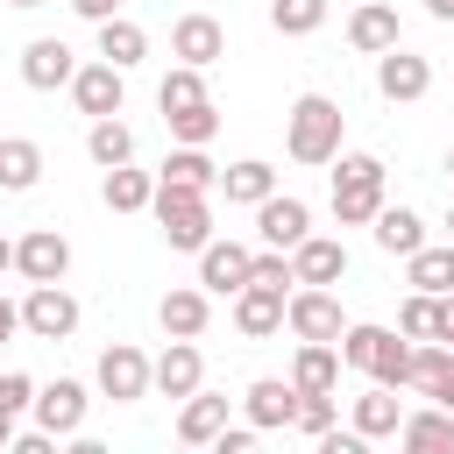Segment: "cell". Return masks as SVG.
Returning <instances> with one entry per match:
<instances>
[{"mask_svg": "<svg viewBox=\"0 0 454 454\" xmlns=\"http://www.w3.org/2000/svg\"><path fill=\"white\" fill-rule=\"evenodd\" d=\"M99 199H106L114 213H149V199H156V170H135V156H128V163H114V170H106Z\"/></svg>", "mask_w": 454, "mask_h": 454, "instance_id": "obj_25", "label": "cell"}, {"mask_svg": "<svg viewBox=\"0 0 454 454\" xmlns=\"http://www.w3.org/2000/svg\"><path fill=\"white\" fill-rule=\"evenodd\" d=\"M14 333H21V305H14V298H0V348H7Z\"/></svg>", "mask_w": 454, "mask_h": 454, "instance_id": "obj_42", "label": "cell"}, {"mask_svg": "<svg viewBox=\"0 0 454 454\" xmlns=\"http://www.w3.org/2000/svg\"><path fill=\"white\" fill-rule=\"evenodd\" d=\"M305 234H312V206H305V199L270 192V199L255 206V241H262V248H298Z\"/></svg>", "mask_w": 454, "mask_h": 454, "instance_id": "obj_8", "label": "cell"}, {"mask_svg": "<svg viewBox=\"0 0 454 454\" xmlns=\"http://www.w3.org/2000/svg\"><path fill=\"white\" fill-rule=\"evenodd\" d=\"M241 404H248V426H255V433H277V426H291L298 390H291V376H255Z\"/></svg>", "mask_w": 454, "mask_h": 454, "instance_id": "obj_20", "label": "cell"}, {"mask_svg": "<svg viewBox=\"0 0 454 454\" xmlns=\"http://www.w3.org/2000/svg\"><path fill=\"white\" fill-rule=\"evenodd\" d=\"M447 227H454V213H447Z\"/></svg>", "mask_w": 454, "mask_h": 454, "instance_id": "obj_48", "label": "cell"}, {"mask_svg": "<svg viewBox=\"0 0 454 454\" xmlns=\"http://www.w3.org/2000/svg\"><path fill=\"white\" fill-rule=\"evenodd\" d=\"M220 426H227V397H213V390L199 383V390L184 397V411H177V440H184V447H213Z\"/></svg>", "mask_w": 454, "mask_h": 454, "instance_id": "obj_26", "label": "cell"}, {"mask_svg": "<svg viewBox=\"0 0 454 454\" xmlns=\"http://www.w3.org/2000/svg\"><path fill=\"white\" fill-rule=\"evenodd\" d=\"M28 411H35V426H43V433L71 440V433L85 426V383L57 376V383H43V390H35V404H28Z\"/></svg>", "mask_w": 454, "mask_h": 454, "instance_id": "obj_15", "label": "cell"}, {"mask_svg": "<svg viewBox=\"0 0 454 454\" xmlns=\"http://www.w3.org/2000/svg\"><path fill=\"white\" fill-rule=\"evenodd\" d=\"M206 383V355L192 348V340H170L156 362H149V390H163V397H192Z\"/></svg>", "mask_w": 454, "mask_h": 454, "instance_id": "obj_18", "label": "cell"}, {"mask_svg": "<svg viewBox=\"0 0 454 454\" xmlns=\"http://www.w3.org/2000/svg\"><path fill=\"white\" fill-rule=\"evenodd\" d=\"M163 128H170V142H192V149H206V142L220 135V106H213V99H199V106H177V114H163Z\"/></svg>", "mask_w": 454, "mask_h": 454, "instance_id": "obj_34", "label": "cell"}, {"mask_svg": "<svg viewBox=\"0 0 454 454\" xmlns=\"http://www.w3.org/2000/svg\"><path fill=\"white\" fill-rule=\"evenodd\" d=\"M284 298H291V291L241 284V291H234V326H241V340H270V333H284Z\"/></svg>", "mask_w": 454, "mask_h": 454, "instance_id": "obj_17", "label": "cell"}, {"mask_svg": "<svg viewBox=\"0 0 454 454\" xmlns=\"http://www.w3.org/2000/svg\"><path fill=\"white\" fill-rule=\"evenodd\" d=\"M28 404H35V383H28L21 369H0V411H14V419H21Z\"/></svg>", "mask_w": 454, "mask_h": 454, "instance_id": "obj_38", "label": "cell"}, {"mask_svg": "<svg viewBox=\"0 0 454 454\" xmlns=\"http://www.w3.org/2000/svg\"><path fill=\"white\" fill-rule=\"evenodd\" d=\"M43 184V149L28 135H7L0 142V192H35Z\"/></svg>", "mask_w": 454, "mask_h": 454, "instance_id": "obj_30", "label": "cell"}, {"mask_svg": "<svg viewBox=\"0 0 454 454\" xmlns=\"http://www.w3.org/2000/svg\"><path fill=\"white\" fill-rule=\"evenodd\" d=\"M7 7H50V0H7Z\"/></svg>", "mask_w": 454, "mask_h": 454, "instance_id": "obj_47", "label": "cell"}, {"mask_svg": "<svg viewBox=\"0 0 454 454\" xmlns=\"http://www.w3.org/2000/svg\"><path fill=\"white\" fill-rule=\"evenodd\" d=\"M397 447H411V454H454V411H440V404L404 411L397 419Z\"/></svg>", "mask_w": 454, "mask_h": 454, "instance_id": "obj_23", "label": "cell"}, {"mask_svg": "<svg viewBox=\"0 0 454 454\" xmlns=\"http://www.w3.org/2000/svg\"><path fill=\"white\" fill-rule=\"evenodd\" d=\"M71 99H78V114L106 121V114H121V99H128V71H114L106 57H99V64H78V71H71Z\"/></svg>", "mask_w": 454, "mask_h": 454, "instance_id": "obj_10", "label": "cell"}, {"mask_svg": "<svg viewBox=\"0 0 454 454\" xmlns=\"http://www.w3.org/2000/svg\"><path fill=\"white\" fill-rule=\"evenodd\" d=\"M85 156H92L99 170H114V163H128V156H135V128H128L121 114H106V121H92V128H85Z\"/></svg>", "mask_w": 454, "mask_h": 454, "instance_id": "obj_31", "label": "cell"}, {"mask_svg": "<svg viewBox=\"0 0 454 454\" xmlns=\"http://www.w3.org/2000/svg\"><path fill=\"white\" fill-rule=\"evenodd\" d=\"M291 390H340V348H333V340H298V355H291Z\"/></svg>", "mask_w": 454, "mask_h": 454, "instance_id": "obj_24", "label": "cell"}, {"mask_svg": "<svg viewBox=\"0 0 454 454\" xmlns=\"http://www.w3.org/2000/svg\"><path fill=\"white\" fill-rule=\"evenodd\" d=\"M170 57L206 71V64H220V57H227V28H220L213 14H177V21H170Z\"/></svg>", "mask_w": 454, "mask_h": 454, "instance_id": "obj_13", "label": "cell"}, {"mask_svg": "<svg viewBox=\"0 0 454 454\" xmlns=\"http://www.w3.org/2000/svg\"><path fill=\"white\" fill-rule=\"evenodd\" d=\"M404 277H411V291H433V298H447V291H454V241H447V248L419 241V248L404 255Z\"/></svg>", "mask_w": 454, "mask_h": 454, "instance_id": "obj_28", "label": "cell"}, {"mask_svg": "<svg viewBox=\"0 0 454 454\" xmlns=\"http://www.w3.org/2000/svg\"><path fill=\"white\" fill-rule=\"evenodd\" d=\"M7 270H14V241L0 234V277H7Z\"/></svg>", "mask_w": 454, "mask_h": 454, "instance_id": "obj_46", "label": "cell"}, {"mask_svg": "<svg viewBox=\"0 0 454 454\" xmlns=\"http://www.w3.org/2000/svg\"><path fill=\"white\" fill-rule=\"evenodd\" d=\"M440 340H447V348H454V291H447V298H440Z\"/></svg>", "mask_w": 454, "mask_h": 454, "instance_id": "obj_43", "label": "cell"}, {"mask_svg": "<svg viewBox=\"0 0 454 454\" xmlns=\"http://www.w3.org/2000/svg\"><path fill=\"white\" fill-rule=\"evenodd\" d=\"M99 57H106L114 71H135V64L149 57V35H142V21H128V14H106V21H99Z\"/></svg>", "mask_w": 454, "mask_h": 454, "instance_id": "obj_27", "label": "cell"}, {"mask_svg": "<svg viewBox=\"0 0 454 454\" xmlns=\"http://www.w3.org/2000/svg\"><path fill=\"white\" fill-rule=\"evenodd\" d=\"M340 170H333V220L340 227H369L376 220V206H383V156H333Z\"/></svg>", "mask_w": 454, "mask_h": 454, "instance_id": "obj_4", "label": "cell"}, {"mask_svg": "<svg viewBox=\"0 0 454 454\" xmlns=\"http://www.w3.org/2000/svg\"><path fill=\"white\" fill-rule=\"evenodd\" d=\"M291 277H298V284H340V277H348V248H340L333 234H305V241L291 248Z\"/></svg>", "mask_w": 454, "mask_h": 454, "instance_id": "obj_19", "label": "cell"}, {"mask_svg": "<svg viewBox=\"0 0 454 454\" xmlns=\"http://www.w3.org/2000/svg\"><path fill=\"white\" fill-rule=\"evenodd\" d=\"M163 184H192V192H213L220 184V170H213V156L206 149H192V142H177L170 156H163V170H156Z\"/></svg>", "mask_w": 454, "mask_h": 454, "instance_id": "obj_33", "label": "cell"}, {"mask_svg": "<svg viewBox=\"0 0 454 454\" xmlns=\"http://www.w3.org/2000/svg\"><path fill=\"white\" fill-rule=\"evenodd\" d=\"M284 326H291L298 340H340V326H348V312H340V298H333V284H298V291L284 298Z\"/></svg>", "mask_w": 454, "mask_h": 454, "instance_id": "obj_5", "label": "cell"}, {"mask_svg": "<svg viewBox=\"0 0 454 454\" xmlns=\"http://www.w3.org/2000/svg\"><path fill=\"white\" fill-rule=\"evenodd\" d=\"M340 135H348V114H340L326 92L291 99V114H284V149H291V163H333V156H340Z\"/></svg>", "mask_w": 454, "mask_h": 454, "instance_id": "obj_1", "label": "cell"}, {"mask_svg": "<svg viewBox=\"0 0 454 454\" xmlns=\"http://www.w3.org/2000/svg\"><path fill=\"white\" fill-rule=\"evenodd\" d=\"M199 99H206V71H199V64H170L163 85H156V106L177 114V106H199Z\"/></svg>", "mask_w": 454, "mask_h": 454, "instance_id": "obj_35", "label": "cell"}, {"mask_svg": "<svg viewBox=\"0 0 454 454\" xmlns=\"http://www.w3.org/2000/svg\"><path fill=\"white\" fill-rule=\"evenodd\" d=\"M333 348H340V369H362L369 383H390V390H404V362H411V340H404V333H390V326H369V319H348Z\"/></svg>", "mask_w": 454, "mask_h": 454, "instance_id": "obj_2", "label": "cell"}, {"mask_svg": "<svg viewBox=\"0 0 454 454\" xmlns=\"http://www.w3.org/2000/svg\"><path fill=\"white\" fill-rule=\"evenodd\" d=\"M447 170H454V156H447Z\"/></svg>", "mask_w": 454, "mask_h": 454, "instance_id": "obj_49", "label": "cell"}, {"mask_svg": "<svg viewBox=\"0 0 454 454\" xmlns=\"http://www.w3.org/2000/svg\"><path fill=\"white\" fill-rule=\"evenodd\" d=\"M376 92H383L390 106H411V99H426V92H433V64H426V57H411V50L397 43V50H383V57H376Z\"/></svg>", "mask_w": 454, "mask_h": 454, "instance_id": "obj_7", "label": "cell"}, {"mask_svg": "<svg viewBox=\"0 0 454 454\" xmlns=\"http://www.w3.org/2000/svg\"><path fill=\"white\" fill-rule=\"evenodd\" d=\"M248 262H255L248 241H220V234H213V241L199 248V284H206L213 298H234V291L248 284Z\"/></svg>", "mask_w": 454, "mask_h": 454, "instance_id": "obj_11", "label": "cell"}, {"mask_svg": "<svg viewBox=\"0 0 454 454\" xmlns=\"http://www.w3.org/2000/svg\"><path fill=\"white\" fill-rule=\"evenodd\" d=\"M71 71H78V57H71L64 35H35V43L21 50V85H28V92H57V85H71Z\"/></svg>", "mask_w": 454, "mask_h": 454, "instance_id": "obj_14", "label": "cell"}, {"mask_svg": "<svg viewBox=\"0 0 454 454\" xmlns=\"http://www.w3.org/2000/svg\"><path fill=\"white\" fill-rule=\"evenodd\" d=\"M397 419H404V397H397L390 383H369V390L355 397V411H348V426H355L362 440H397Z\"/></svg>", "mask_w": 454, "mask_h": 454, "instance_id": "obj_21", "label": "cell"}, {"mask_svg": "<svg viewBox=\"0 0 454 454\" xmlns=\"http://www.w3.org/2000/svg\"><path fill=\"white\" fill-rule=\"evenodd\" d=\"M71 14H78V21H92V28H99V21H106V14H121V0H71Z\"/></svg>", "mask_w": 454, "mask_h": 454, "instance_id": "obj_41", "label": "cell"}, {"mask_svg": "<svg viewBox=\"0 0 454 454\" xmlns=\"http://www.w3.org/2000/svg\"><path fill=\"white\" fill-rule=\"evenodd\" d=\"M149 213H156V227H163L170 248H192V255H199V248L213 241V206H206V192H192V184H163V177H156Z\"/></svg>", "mask_w": 454, "mask_h": 454, "instance_id": "obj_3", "label": "cell"}, {"mask_svg": "<svg viewBox=\"0 0 454 454\" xmlns=\"http://www.w3.org/2000/svg\"><path fill=\"white\" fill-rule=\"evenodd\" d=\"M397 333L404 340H440V298L433 291H411L404 312H397Z\"/></svg>", "mask_w": 454, "mask_h": 454, "instance_id": "obj_36", "label": "cell"}, {"mask_svg": "<svg viewBox=\"0 0 454 454\" xmlns=\"http://www.w3.org/2000/svg\"><path fill=\"white\" fill-rule=\"evenodd\" d=\"M369 227H376V248H383V255H411V248L426 241V220H419L411 206H376Z\"/></svg>", "mask_w": 454, "mask_h": 454, "instance_id": "obj_29", "label": "cell"}, {"mask_svg": "<svg viewBox=\"0 0 454 454\" xmlns=\"http://www.w3.org/2000/svg\"><path fill=\"white\" fill-rule=\"evenodd\" d=\"M21 333L28 340H71L78 333V298L64 284H28L21 298Z\"/></svg>", "mask_w": 454, "mask_h": 454, "instance_id": "obj_6", "label": "cell"}, {"mask_svg": "<svg viewBox=\"0 0 454 454\" xmlns=\"http://www.w3.org/2000/svg\"><path fill=\"white\" fill-rule=\"evenodd\" d=\"M99 390H106L114 404H135V397H149V355H142L135 340H114V348L99 355Z\"/></svg>", "mask_w": 454, "mask_h": 454, "instance_id": "obj_12", "label": "cell"}, {"mask_svg": "<svg viewBox=\"0 0 454 454\" xmlns=\"http://www.w3.org/2000/svg\"><path fill=\"white\" fill-rule=\"evenodd\" d=\"M14 270H21L28 284H64V270H71V241H64L57 227H28V234L14 241Z\"/></svg>", "mask_w": 454, "mask_h": 454, "instance_id": "obj_9", "label": "cell"}, {"mask_svg": "<svg viewBox=\"0 0 454 454\" xmlns=\"http://www.w3.org/2000/svg\"><path fill=\"white\" fill-rule=\"evenodd\" d=\"M426 14L433 21H454V0H426Z\"/></svg>", "mask_w": 454, "mask_h": 454, "instance_id": "obj_44", "label": "cell"}, {"mask_svg": "<svg viewBox=\"0 0 454 454\" xmlns=\"http://www.w3.org/2000/svg\"><path fill=\"white\" fill-rule=\"evenodd\" d=\"M348 43H355L362 57L397 50V7H390V0H362V7L348 14Z\"/></svg>", "mask_w": 454, "mask_h": 454, "instance_id": "obj_22", "label": "cell"}, {"mask_svg": "<svg viewBox=\"0 0 454 454\" xmlns=\"http://www.w3.org/2000/svg\"><path fill=\"white\" fill-rule=\"evenodd\" d=\"M0 447H14V411H0Z\"/></svg>", "mask_w": 454, "mask_h": 454, "instance_id": "obj_45", "label": "cell"}, {"mask_svg": "<svg viewBox=\"0 0 454 454\" xmlns=\"http://www.w3.org/2000/svg\"><path fill=\"white\" fill-rule=\"evenodd\" d=\"M156 319H163V333H170V340H199V333H206V319H213V291H206V284H177V291H163Z\"/></svg>", "mask_w": 454, "mask_h": 454, "instance_id": "obj_16", "label": "cell"}, {"mask_svg": "<svg viewBox=\"0 0 454 454\" xmlns=\"http://www.w3.org/2000/svg\"><path fill=\"white\" fill-rule=\"evenodd\" d=\"M220 192H227V206H262V199L277 192V170H270L262 156H248V163L220 170Z\"/></svg>", "mask_w": 454, "mask_h": 454, "instance_id": "obj_32", "label": "cell"}, {"mask_svg": "<svg viewBox=\"0 0 454 454\" xmlns=\"http://www.w3.org/2000/svg\"><path fill=\"white\" fill-rule=\"evenodd\" d=\"M426 397H433L440 411H454V355H447V369H440V376L426 383Z\"/></svg>", "mask_w": 454, "mask_h": 454, "instance_id": "obj_40", "label": "cell"}, {"mask_svg": "<svg viewBox=\"0 0 454 454\" xmlns=\"http://www.w3.org/2000/svg\"><path fill=\"white\" fill-rule=\"evenodd\" d=\"M213 447H220V454H248V447H255V426H220Z\"/></svg>", "mask_w": 454, "mask_h": 454, "instance_id": "obj_39", "label": "cell"}, {"mask_svg": "<svg viewBox=\"0 0 454 454\" xmlns=\"http://www.w3.org/2000/svg\"><path fill=\"white\" fill-rule=\"evenodd\" d=\"M326 21V0H270V28L277 35H312Z\"/></svg>", "mask_w": 454, "mask_h": 454, "instance_id": "obj_37", "label": "cell"}]
</instances>
